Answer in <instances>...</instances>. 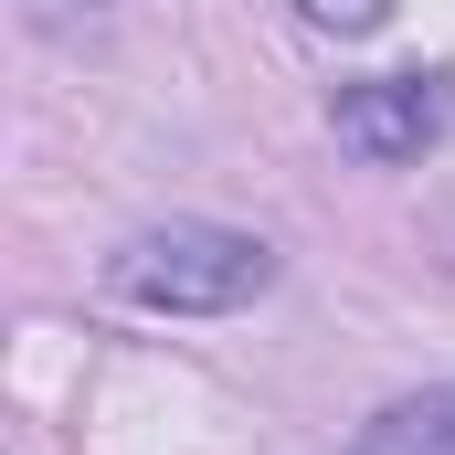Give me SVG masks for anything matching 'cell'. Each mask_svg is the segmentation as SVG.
<instances>
[{
    "instance_id": "6da1fadb",
    "label": "cell",
    "mask_w": 455,
    "mask_h": 455,
    "mask_svg": "<svg viewBox=\"0 0 455 455\" xmlns=\"http://www.w3.org/2000/svg\"><path fill=\"white\" fill-rule=\"evenodd\" d=\"M107 286L148 318H223V307H254L275 286V243H254L233 223H159L138 243H116Z\"/></svg>"
},
{
    "instance_id": "7a4b0ae2",
    "label": "cell",
    "mask_w": 455,
    "mask_h": 455,
    "mask_svg": "<svg viewBox=\"0 0 455 455\" xmlns=\"http://www.w3.org/2000/svg\"><path fill=\"white\" fill-rule=\"evenodd\" d=\"M329 127H339L349 159H371V170H403V159H424L435 138L455 127V75L435 64H413V75H371V85H339L329 96Z\"/></svg>"
},
{
    "instance_id": "3957f363",
    "label": "cell",
    "mask_w": 455,
    "mask_h": 455,
    "mask_svg": "<svg viewBox=\"0 0 455 455\" xmlns=\"http://www.w3.org/2000/svg\"><path fill=\"white\" fill-rule=\"evenodd\" d=\"M349 455H455V381L403 392L392 413H371V424L349 435Z\"/></svg>"
},
{
    "instance_id": "277c9868",
    "label": "cell",
    "mask_w": 455,
    "mask_h": 455,
    "mask_svg": "<svg viewBox=\"0 0 455 455\" xmlns=\"http://www.w3.org/2000/svg\"><path fill=\"white\" fill-rule=\"evenodd\" d=\"M297 21H307V32H339V43H371V32L392 21V0H297Z\"/></svg>"
}]
</instances>
